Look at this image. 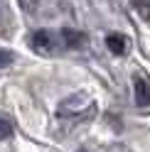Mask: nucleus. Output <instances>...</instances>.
<instances>
[{
  "mask_svg": "<svg viewBox=\"0 0 150 152\" xmlns=\"http://www.w3.org/2000/svg\"><path fill=\"white\" fill-rule=\"evenodd\" d=\"M10 135H12V123L5 120V118H0V140H7Z\"/></svg>",
  "mask_w": 150,
  "mask_h": 152,
  "instance_id": "6",
  "label": "nucleus"
},
{
  "mask_svg": "<svg viewBox=\"0 0 150 152\" xmlns=\"http://www.w3.org/2000/svg\"><path fill=\"white\" fill-rule=\"evenodd\" d=\"M7 64H12V54L5 52V49H0V69H3V66H7Z\"/></svg>",
  "mask_w": 150,
  "mask_h": 152,
  "instance_id": "7",
  "label": "nucleus"
},
{
  "mask_svg": "<svg viewBox=\"0 0 150 152\" xmlns=\"http://www.w3.org/2000/svg\"><path fill=\"white\" fill-rule=\"evenodd\" d=\"M30 44H32L40 54H49L52 47H54V37L47 32V30H37V32L30 37Z\"/></svg>",
  "mask_w": 150,
  "mask_h": 152,
  "instance_id": "2",
  "label": "nucleus"
},
{
  "mask_svg": "<svg viewBox=\"0 0 150 152\" xmlns=\"http://www.w3.org/2000/svg\"><path fill=\"white\" fill-rule=\"evenodd\" d=\"M106 47H108L113 54H123V52H126V39H123L121 34L113 32V34H108V37H106Z\"/></svg>",
  "mask_w": 150,
  "mask_h": 152,
  "instance_id": "4",
  "label": "nucleus"
},
{
  "mask_svg": "<svg viewBox=\"0 0 150 152\" xmlns=\"http://www.w3.org/2000/svg\"><path fill=\"white\" fill-rule=\"evenodd\" d=\"M133 7L143 20H150V0H133Z\"/></svg>",
  "mask_w": 150,
  "mask_h": 152,
  "instance_id": "5",
  "label": "nucleus"
},
{
  "mask_svg": "<svg viewBox=\"0 0 150 152\" xmlns=\"http://www.w3.org/2000/svg\"><path fill=\"white\" fill-rule=\"evenodd\" d=\"M133 91H135V106L138 108H150V81L143 79V76H135Z\"/></svg>",
  "mask_w": 150,
  "mask_h": 152,
  "instance_id": "1",
  "label": "nucleus"
},
{
  "mask_svg": "<svg viewBox=\"0 0 150 152\" xmlns=\"http://www.w3.org/2000/svg\"><path fill=\"white\" fill-rule=\"evenodd\" d=\"M62 37H64V42H67V47H71V49H79V47L84 44V39H86L81 32L69 30V27H64V30H62Z\"/></svg>",
  "mask_w": 150,
  "mask_h": 152,
  "instance_id": "3",
  "label": "nucleus"
}]
</instances>
